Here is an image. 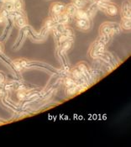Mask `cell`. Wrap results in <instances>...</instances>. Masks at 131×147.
Here are the masks:
<instances>
[{
  "label": "cell",
  "mask_w": 131,
  "mask_h": 147,
  "mask_svg": "<svg viewBox=\"0 0 131 147\" xmlns=\"http://www.w3.org/2000/svg\"><path fill=\"white\" fill-rule=\"evenodd\" d=\"M122 31V28L119 24L106 22L101 25L100 27V35H113L120 34Z\"/></svg>",
  "instance_id": "6da1fadb"
},
{
  "label": "cell",
  "mask_w": 131,
  "mask_h": 147,
  "mask_svg": "<svg viewBox=\"0 0 131 147\" xmlns=\"http://www.w3.org/2000/svg\"><path fill=\"white\" fill-rule=\"evenodd\" d=\"M97 3L98 4V9L107 13V15L115 16L118 13V8L113 3H108L107 1H98Z\"/></svg>",
  "instance_id": "7a4b0ae2"
},
{
  "label": "cell",
  "mask_w": 131,
  "mask_h": 147,
  "mask_svg": "<svg viewBox=\"0 0 131 147\" xmlns=\"http://www.w3.org/2000/svg\"><path fill=\"white\" fill-rule=\"evenodd\" d=\"M104 50H105V45L95 41L91 47V50H90V56H91V57L97 59L99 55L103 51H104Z\"/></svg>",
  "instance_id": "3957f363"
},
{
  "label": "cell",
  "mask_w": 131,
  "mask_h": 147,
  "mask_svg": "<svg viewBox=\"0 0 131 147\" xmlns=\"http://www.w3.org/2000/svg\"><path fill=\"white\" fill-rule=\"evenodd\" d=\"M65 12V6L61 3H54L50 7V15L51 19H55L60 13Z\"/></svg>",
  "instance_id": "277c9868"
},
{
  "label": "cell",
  "mask_w": 131,
  "mask_h": 147,
  "mask_svg": "<svg viewBox=\"0 0 131 147\" xmlns=\"http://www.w3.org/2000/svg\"><path fill=\"white\" fill-rule=\"evenodd\" d=\"M76 25L82 30H87L91 27L90 19H76Z\"/></svg>",
  "instance_id": "5b68a950"
},
{
  "label": "cell",
  "mask_w": 131,
  "mask_h": 147,
  "mask_svg": "<svg viewBox=\"0 0 131 147\" xmlns=\"http://www.w3.org/2000/svg\"><path fill=\"white\" fill-rule=\"evenodd\" d=\"M71 16L69 14L66 13V12H63L62 13H60L58 16H56L55 19H52L53 20L56 22V24H66L71 21Z\"/></svg>",
  "instance_id": "8992f818"
},
{
  "label": "cell",
  "mask_w": 131,
  "mask_h": 147,
  "mask_svg": "<svg viewBox=\"0 0 131 147\" xmlns=\"http://www.w3.org/2000/svg\"><path fill=\"white\" fill-rule=\"evenodd\" d=\"M32 66H39V67H42V68H44V69H46V70L50 71V72H53V73H55V74H59L57 71L53 69L51 66H48V65H46V64H43V63H40V62H34V61L28 62V64L26 65V68L32 67Z\"/></svg>",
  "instance_id": "52a82bcc"
},
{
  "label": "cell",
  "mask_w": 131,
  "mask_h": 147,
  "mask_svg": "<svg viewBox=\"0 0 131 147\" xmlns=\"http://www.w3.org/2000/svg\"><path fill=\"white\" fill-rule=\"evenodd\" d=\"M56 22L53 20L52 19H49L47 20L46 21V23H45V25H44V28L42 29L41 30V33H40V35H42V36H46V34H47V32L49 30H50V29H53V27L55 26V24H56Z\"/></svg>",
  "instance_id": "ba28073f"
},
{
  "label": "cell",
  "mask_w": 131,
  "mask_h": 147,
  "mask_svg": "<svg viewBox=\"0 0 131 147\" xmlns=\"http://www.w3.org/2000/svg\"><path fill=\"white\" fill-rule=\"evenodd\" d=\"M122 19H130V4L127 1L122 5Z\"/></svg>",
  "instance_id": "9c48e42d"
},
{
  "label": "cell",
  "mask_w": 131,
  "mask_h": 147,
  "mask_svg": "<svg viewBox=\"0 0 131 147\" xmlns=\"http://www.w3.org/2000/svg\"><path fill=\"white\" fill-rule=\"evenodd\" d=\"M80 92H82L81 88H80L77 84L71 86V87H66V95L67 96H74L77 95V93H79Z\"/></svg>",
  "instance_id": "30bf717a"
},
{
  "label": "cell",
  "mask_w": 131,
  "mask_h": 147,
  "mask_svg": "<svg viewBox=\"0 0 131 147\" xmlns=\"http://www.w3.org/2000/svg\"><path fill=\"white\" fill-rule=\"evenodd\" d=\"M77 9H78V8L73 3H71V4H68L66 7H65V12L67 13V14H69L71 17L75 15V13H77Z\"/></svg>",
  "instance_id": "8fae6325"
},
{
  "label": "cell",
  "mask_w": 131,
  "mask_h": 147,
  "mask_svg": "<svg viewBox=\"0 0 131 147\" xmlns=\"http://www.w3.org/2000/svg\"><path fill=\"white\" fill-rule=\"evenodd\" d=\"M98 9V4H97V2H94L93 3H92L91 6L88 8V9L87 10V15H88L89 19H91L92 17L94 15V13L97 12V10Z\"/></svg>",
  "instance_id": "7c38bea8"
},
{
  "label": "cell",
  "mask_w": 131,
  "mask_h": 147,
  "mask_svg": "<svg viewBox=\"0 0 131 147\" xmlns=\"http://www.w3.org/2000/svg\"><path fill=\"white\" fill-rule=\"evenodd\" d=\"M29 61H27L24 60V59H22V60H17L16 61H14V66H15V69L16 71H19L21 69H23V68H26V65L28 64Z\"/></svg>",
  "instance_id": "4fadbf2b"
},
{
  "label": "cell",
  "mask_w": 131,
  "mask_h": 147,
  "mask_svg": "<svg viewBox=\"0 0 131 147\" xmlns=\"http://www.w3.org/2000/svg\"><path fill=\"white\" fill-rule=\"evenodd\" d=\"M112 39V35H100L98 36V38L96 40V41L101 44H103L106 46V44L109 42Z\"/></svg>",
  "instance_id": "5bb4252c"
},
{
  "label": "cell",
  "mask_w": 131,
  "mask_h": 147,
  "mask_svg": "<svg viewBox=\"0 0 131 147\" xmlns=\"http://www.w3.org/2000/svg\"><path fill=\"white\" fill-rule=\"evenodd\" d=\"M74 16H75L76 19H89L87 11L83 10V9H78Z\"/></svg>",
  "instance_id": "9a60e30c"
},
{
  "label": "cell",
  "mask_w": 131,
  "mask_h": 147,
  "mask_svg": "<svg viewBox=\"0 0 131 147\" xmlns=\"http://www.w3.org/2000/svg\"><path fill=\"white\" fill-rule=\"evenodd\" d=\"M14 20H15V23H16L17 26L19 27V28H24L25 25H26V19L24 18V15L15 18Z\"/></svg>",
  "instance_id": "2e32d148"
},
{
  "label": "cell",
  "mask_w": 131,
  "mask_h": 147,
  "mask_svg": "<svg viewBox=\"0 0 131 147\" xmlns=\"http://www.w3.org/2000/svg\"><path fill=\"white\" fill-rule=\"evenodd\" d=\"M7 19H8V21H9V24H8V26L6 27V29H5L4 32H3V36H2V37H1V39H0V40H2V41H3V40H5V38H6L7 35H8V33H9V29H10L11 26H12V20H11L10 17H9Z\"/></svg>",
  "instance_id": "e0dca14e"
},
{
  "label": "cell",
  "mask_w": 131,
  "mask_h": 147,
  "mask_svg": "<svg viewBox=\"0 0 131 147\" xmlns=\"http://www.w3.org/2000/svg\"><path fill=\"white\" fill-rule=\"evenodd\" d=\"M121 28L124 29H130V19H122Z\"/></svg>",
  "instance_id": "ac0fdd59"
},
{
  "label": "cell",
  "mask_w": 131,
  "mask_h": 147,
  "mask_svg": "<svg viewBox=\"0 0 131 147\" xmlns=\"http://www.w3.org/2000/svg\"><path fill=\"white\" fill-rule=\"evenodd\" d=\"M87 0H73V3L75 4L78 9H83L87 4Z\"/></svg>",
  "instance_id": "d6986e66"
},
{
  "label": "cell",
  "mask_w": 131,
  "mask_h": 147,
  "mask_svg": "<svg viewBox=\"0 0 131 147\" xmlns=\"http://www.w3.org/2000/svg\"><path fill=\"white\" fill-rule=\"evenodd\" d=\"M64 84L66 87H71V86L75 85L76 82H75V80L73 79L72 77H66L65 80H64Z\"/></svg>",
  "instance_id": "ffe728a7"
},
{
  "label": "cell",
  "mask_w": 131,
  "mask_h": 147,
  "mask_svg": "<svg viewBox=\"0 0 131 147\" xmlns=\"http://www.w3.org/2000/svg\"><path fill=\"white\" fill-rule=\"evenodd\" d=\"M13 8H14L15 10L21 11L23 9V4L21 0H16V1L13 2Z\"/></svg>",
  "instance_id": "44dd1931"
},
{
  "label": "cell",
  "mask_w": 131,
  "mask_h": 147,
  "mask_svg": "<svg viewBox=\"0 0 131 147\" xmlns=\"http://www.w3.org/2000/svg\"><path fill=\"white\" fill-rule=\"evenodd\" d=\"M3 8H4V9H6L7 11H12L14 9V8H13V3L12 2H7L4 3V6H3Z\"/></svg>",
  "instance_id": "7402d4cb"
},
{
  "label": "cell",
  "mask_w": 131,
  "mask_h": 147,
  "mask_svg": "<svg viewBox=\"0 0 131 147\" xmlns=\"http://www.w3.org/2000/svg\"><path fill=\"white\" fill-rule=\"evenodd\" d=\"M18 98L19 100H24L25 98H27V93L24 89H20L18 92Z\"/></svg>",
  "instance_id": "603a6c76"
},
{
  "label": "cell",
  "mask_w": 131,
  "mask_h": 147,
  "mask_svg": "<svg viewBox=\"0 0 131 147\" xmlns=\"http://www.w3.org/2000/svg\"><path fill=\"white\" fill-rule=\"evenodd\" d=\"M6 19H7V18L5 17L3 13H0V24H3Z\"/></svg>",
  "instance_id": "cb8c5ba5"
},
{
  "label": "cell",
  "mask_w": 131,
  "mask_h": 147,
  "mask_svg": "<svg viewBox=\"0 0 131 147\" xmlns=\"http://www.w3.org/2000/svg\"><path fill=\"white\" fill-rule=\"evenodd\" d=\"M5 93H6V89H5V88H2V87H0V96L4 95Z\"/></svg>",
  "instance_id": "d4e9b609"
},
{
  "label": "cell",
  "mask_w": 131,
  "mask_h": 147,
  "mask_svg": "<svg viewBox=\"0 0 131 147\" xmlns=\"http://www.w3.org/2000/svg\"><path fill=\"white\" fill-rule=\"evenodd\" d=\"M3 44L0 42V52L3 51Z\"/></svg>",
  "instance_id": "484cf974"
},
{
  "label": "cell",
  "mask_w": 131,
  "mask_h": 147,
  "mask_svg": "<svg viewBox=\"0 0 131 147\" xmlns=\"http://www.w3.org/2000/svg\"><path fill=\"white\" fill-rule=\"evenodd\" d=\"M4 1H7V2H12V3H13V2L16 1V0H4Z\"/></svg>",
  "instance_id": "4316f807"
},
{
  "label": "cell",
  "mask_w": 131,
  "mask_h": 147,
  "mask_svg": "<svg viewBox=\"0 0 131 147\" xmlns=\"http://www.w3.org/2000/svg\"><path fill=\"white\" fill-rule=\"evenodd\" d=\"M3 1H4V0H0V2H3Z\"/></svg>",
  "instance_id": "83f0119b"
}]
</instances>
